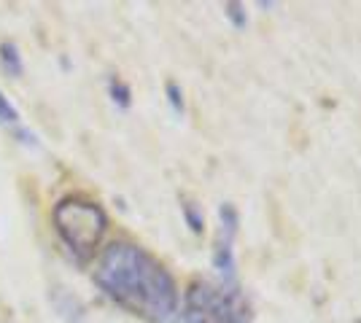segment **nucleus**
<instances>
[{"instance_id":"obj_3","label":"nucleus","mask_w":361,"mask_h":323,"mask_svg":"<svg viewBox=\"0 0 361 323\" xmlns=\"http://www.w3.org/2000/svg\"><path fill=\"white\" fill-rule=\"evenodd\" d=\"M183 323H251V310L240 286L197 280L186 291Z\"/></svg>"},{"instance_id":"obj_9","label":"nucleus","mask_w":361,"mask_h":323,"mask_svg":"<svg viewBox=\"0 0 361 323\" xmlns=\"http://www.w3.org/2000/svg\"><path fill=\"white\" fill-rule=\"evenodd\" d=\"M167 103L173 106V110L176 113H183V94H180V87L176 84V81H167Z\"/></svg>"},{"instance_id":"obj_6","label":"nucleus","mask_w":361,"mask_h":323,"mask_svg":"<svg viewBox=\"0 0 361 323\" xmlns=\"http://www.w3.org/2000/svg\"><path fill=\"white\" fill-rule=\"evenodd\" d=\"M180 210H183V218H186L189 229L195 232V234H200V232L205 229V215H202V210L197 208V202L183 200V205H180Z\"/></svg>"},{"instance_id":"obj_10","label":"nucleus","mask_w":361,"mask_h":323,"mask_svg":"<svg viewBox=\"0 0 361 323\" xmlns=\"http://www.w3.org/2000/svg\"><path fill=\"white\" fill-rule=\"evenodd\" d=\"M19 116H16V108L8 103V97L0 92V122H6V124H14Z\"/></svg>"},{"instance_id":"obj_7","label":"nucleus","mask_w":361,"mask_h":323,"mask_svg":"<svg viewBox=\"0 0 361 323\" xmlns=\"http://www.w3.org/2000/svg\"><path fill=\"white\" fill-rule=\"evenodd\" d=\"M108 92H111L114 103H116L119 108H130V100H133V94H130V87H127L124 81H119V78L114 76L111 81H108Z\"/></svg>"},{"instance_id":"obj_2","label":"nucleus","mask_w":361,"mask_h":323,"mask_svg":"<svg viewBox=\"0 0 361 323\" xmlns=\"http://www.w3.org/2000/svg\"><path fill=\"white\" fill-rule=\"evenodd\" d=\"M54 227L60 232L62 243L71 248L75 259H90L94 248L100 246L108 229V215L100 205L84 197H65L54 205Z\"/></svg>"},{"instance_id":"obj_8","label":"nucleus","mask_w":361,"mask_h":323,"mask_svg":"<svg viewBox=\"0 0 361 323\" xmlns=\"http://www.w3.org/2000/svg\"><path fill=\"white\" fill-rule=\"evenodd\" d=\"M224 14H226V19L235 25V30H245L248 14H245V8H243L240 3H224Z\"/></svg>"},{"instance_id":"obj_4","label":"nucleus","mask_w":361,"mask_h":323,"mask_svg":"<svg viewBox=\"0 0 361 323\" xmlns=\"http://www.w3.org/2000/svg\"><path fill=\"white\" fill-rule=\"evenodd\" d=\"M221 229L216 237V248H213V270L221 277V286H238V262H235V234L240 227V215L235 210L232 202L221 205Z\"/></svg>"},{"instance_id":"obj_1","label":"nucleus","mask_w":361,"mask_h":323,"mask_svg":"<svg viewBox=\"0 0 361 323\" xmlns=\"http://www.w3.org/2000/svg\"><path fill=\"white\" fill-rule=\"evenodd\" d=\"M100 291L119 308L149 323H173L178 315V289L162 264L143 248L114 243L94 272Z\"/></svg>"},{"instance_id":"obj_5","label":"nucleus","mask_w":361,"mask_h":323,"mask_svg":"<svg viewBox=\"0 0 361 323\" xmlns=\"http://www.w3.org/2000/svg\"><path fill=\"white\" fill-rule=\"evenodd\" d=\"M0 65L6 68L8 76H22V54H19L16 44H11V41L0 44Z\"/></svg>"}]
</instances>
